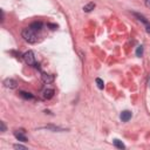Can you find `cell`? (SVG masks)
<instances>
[{
  "label": "cell",
  "instance_id": "15",
  "mask_svg": "<svg viewBox=\"0 0 150 150\" xmlns=\"http://www.w3.org/2000/svg\"><path fill=\"white\" fill-rule=\"evenodd\" d=\"M0 127H1V131H6V126H5V123L4 122H0Z\"/></svg>",
  "mask_w": 150,
  "mask_h": 150
},
{
  "label": "cell",
  "instance_id": "9",
  "mask_svg": "<svg viewBox=\"0 0 150 150\" xmlns=\"http://www.w3.org/2000/svg\"><path fill=\"white\" fill-rule=\"evenodd\" d=\"M19 95H20L22 98H25V100H32V98H33V95H32L31 93H27V92H20Z\"/></svg>",
  "mask_w": 150,
  "mask_h": 150
},
{
  "label": "cell",
  "instance_id": "4",
  "mask_svg": "<svg viewBox=\"0 0 150 150\" xmlns=\"http://www.w3.org/2000/svg\"><path fill=\"white\" fill-rule=\"evenodd\" d=\"M25 131H22V130H17V131H14V136H15V139L18 140V141H21V142H27L28 140H27V137L25 136V134H23Z\"/></svg>",
  "mask_w": 150,
  "mask_h": 150
},
{
  "label": "cell",
  "instance_id": "13",
  "mask_svg": "<svg viewBox=\"0 0 150 150\" xmlns=\"http://www.w3.org/2000/svg\"><path fill=\"white\" fill-rule=\"evenodd\" d=\"M142 55H143V46H139V48H137V51H136V56L141 58Z\"/></svg>",
  "mask_w": 150,
  "mask_h": 150
},
{
  "label": "cell",
  "instance_id": "8",
  "mask_svg": "<svg viewBox=\"0 0 150 150\" xmlns=\"http://www.w3.org/2000/svg\"><path fill=\"white\" fill-rule=\"evenodd\" d=\"M42 26H44L42 22H40V21H39V22H33L29 27H31V28H33L34 31H40V29L42 28Z\"/></svg>",
  "mask_w": 150,
  "mask_h": 150
},
{
  "label": "cell",
  "instance_id": "11",
  "mask_svg": "<svg viewBox=\"0 0 150 150\" xmlns=\"http://www.w3.org/2000/svg\"><path fill=\"white\" fill-rule=\"evenodd\" d=\"M112 143H114V145L117 149H124V148H126V145H124L122 143V141H120V140H114V142H112Z\"/></svg>",
  "mask_w": 150,
  "mask_h": 150
},
{
  "label": "cell",
  "instance_id": "6",
  "mask_svg": "<svg viewBox=\"0 0 150 150\" xmlns=\"http://www.w3.org/2000/svg\"><path fill=\"white\" fill-rule=\"evenodd\" d=\"M42 81L46 83H51L54 81V75H49V74H42Z\"/></svg>",
  "mask_w": 150,
  "mask_h": 150
},
{
  "label": "cell",
  "instance_id": "1",
  "mask_svg": "<svg viewBox=\"0 0 150 150\" xmlns=\"http://www.w3.org/2000/svg\"><path fill=\"white\" fill-rule=\"evenodd\" d=\"M21 36L23 38V40L27 41L28 44H35L36 40H38V36H36L35 31L33 28H31V27L23 28L22 32H21Z\"/></svg>",
  "mask_w": 150,
  "mask_h": 150
},
{
  "label": "cell",
  "instance_id": "14",
  "mask_svg": "<svg viewBox=\"0 0 150 150\" xmlns=\"http://www.w3.org/2000/svg\"><path fill=\"white\" fill-rule=\"evenodd\" d=\"M14 149H26V147L21 144H14Z\"/></svg>",
  "mask_w": 150,
  "mask_h": 150
},
{
  "label": "cell",
  "instance_id": "3",
  "mask_svg": "<svg viewBox=\"0 0 150 150\" xmlns=\"http://www.w3.org/2000/svg\"><path fill=\"white\" fill-rule=\"evenodd\" d=\"M4 86L6 88H9V89H14L17 87V81L13 80V79H6L4 81Z\"/></svg>",
  "mask_w": 150,
  "mask_h": 150
},
{
  "label": "cell",
  "instance_id": "5",
  "mask_svg": "<svg viewBox=\"0 0 150 150\" xmlns=\"http://www.w3.org/2000/svg\"><path fill=\"white\" fill-rule=\"evenodd\" d=\"M120 117H121L122 122H128V121L131 119V111H129V110H124V111H122Z\"/></svg>",
  "mask_w": 150,
  "mask_h": 150
},
{
  "label": "cell",
  "instance_id": "18",
  "mask_svg": "<svg viewBox=\"0 0 150 150\" xmlns=\"http://www.w3.org/2000/svg\"><path fill=\"white\" fill-rule=\"evenodd\" d=\"M148 83H149V86H150V76H149V82H148Z\"/></svg>",
  "mask_w": 150,
  "mask_h": 150
},
{
  "label": "cell",
  "instance_id": "12",
  "mask_svg": "<svg viewBox=\"0 0 150 150\" xmlns=\"http://www.w3.org/2000/svg\"><path fill=\"white\" fill-rule=\"evenodd\" d=\"M95 82H96V84H97V87H98L100 89H103V88H104V82H103L101 79L97 78V79L95 80Z\"/></svg>",
  "mask_w": 150,
  "mask_h": 150
},
{
  "label": "cell",
  "instance_id": "17",
  "mask_svg": "<svg viewBox=\"0 0 150 150\" xmlns=\"http://www.w3.org/2000/svg\"><path fill=\"white\" fill-rule=\"evenodd\" d=\"M145 5L147 7H150V0H145Z\"/></svg>",
  "mask_w": 150,
  "mask_h": 150
},
{
  "label": "cell",
  "instance_id": "10",
  "mask_svg": "<svg viewBox=\"0 0 150 150\" xmlns=\"http://www.w3.org/2000/svg\"><path fill=\"white\" fill-rule=\"evenodd\" d=\"M94 8H95V4H94V3H89V4H87V5L83 7V11L88 13V12H92Z\"/></svg>",
  "mask_w": 150,
  "mask_h": 150
},
{
  "label": "cell",
  "instance_id": "7",
  "mask_svg": "<svg viewBox=\"0 0 150 150\" xmlns=\"http://www.w3.org/2000/svg\"><path fill=\"white\" fill-rule=\"evenodd\" d=\"M54 89H46L45 92H44V97L45 98H47V100H51L53 96H54Z\"/></svg>",
  "mask_w": 150,
  "mask_h": 150
},
{
  "label": "cell",
  "instance_id": "2",
  "mask_svg": "<svg viewBox=\"0 0 150 150\" xmlns=\"http://www.w3.org/2000/svg\"><path fill=\"white\" fill-rule=\"evenodd\" d=\"M23 60L28 66H35L36 65L35 55H34V52H32V51H28L23 54Z\"/></svg>",
  "mask_w": 150,
  "mask_h": 150
},
{
  "label": "cell",
  "instance_id": "16",
  "mask_svg": "<svg viewBox=\"0 0 150 150\" xmlns=\"http://www.w3.org/2000/svg\"><path fill=\"white\" fill-rule=\"evenodd\" d=\"M48 26H49V27H52V29H55V28L58 27V26H56V25H52V23H49V25H48Z\"/></svg>",
  "mask_w": 150,
  "mask_h": 150
}]
</instances>
